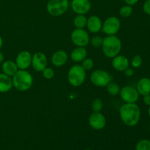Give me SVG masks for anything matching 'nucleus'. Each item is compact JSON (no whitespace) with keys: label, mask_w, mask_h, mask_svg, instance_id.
Wrapping results in <instances>:
<instances>
[{"label":"nucleus","mask_w":150,"mask_h":150,"mask_svg":"<svg viewBox=\"0 0 150 150\" xmlns=\"http://www.w3.org/2000/svg\"><path fill=\"white\" fill-rule=\"evenodd\" d=\"M120 116L122 121L128 127H134L141 118V110L139 105L134 103H125L120 108Z\"/></svg>","instance_id":"obj_1"},{"label":"nucleus","mask_w":150,"mask_h":150,"mask_svg":"<svg viewBox=\"0 0 150 150\" xmlns=\"http://www.w3.org/2000/svg\"><path fill=\"white\" fill-rule=\"evenodd\" d=\"M103 53L106 57L113 59L119 55L122 49L121 40L117 35H107L103 38L102 46Z\"/></svg>","instance_id":"obj_2"},{"label":"nucleus","mask_w":150,"mask_h":150,"mask_svg":"<svg viewBox=\"0 0 150 150\" xmlns=\"http://www.w3.org/2000/svg\"><path fill=\"white\" fill-rule=\"evenodd\" d=\"M13 86L17 90L25 92L32 87L33 84V77L26 70H18L12 78Z\"/></svg>","instance_id":"obj_3"},{"label":"nucleus","mask_w":150,"mask_h":150,"mask_svg":"<svg viewBox=\"0 0 150 150\" xmlns=\"http://www.w3.org/2000/svg\"><path fill=\"white\" fill-rule=\"evenodd\" d=\"M86 80V70L81 64L72 66L67 73V81L71 86L78 87L84 83Z\"/></svg>","instance_id":"obj_4"},{"label":"nucleus","mask_w":150,"mask_h":150,"mask_svg":"<svg viewBox=\"0 0 150 150\" xmlns=\"http://www.w3.org/2000/svg\"><path fill=\"white\" fill-rule=\"evenodd\" d=\"M68 7V0H48L46 9L51 16L59 17L67 12Z\"/></svg>","instance_id":"obj_5"},{"label":"nucleus","mask_w":150,"mask_h":150,"mask_svg":"<svg viewBox=\"0 0 150 150\" xmlns=\"http://www.w3.org/2000/svg\"><path fill=\"white\" fill-rule=\"evenodd\" d=\"M112 80V77L106 70L98 69L91 73L90 81L95 86L104 87L106 86Z\"/></svg>","instance_id":"obj_6"},{"label":"nucleus","mask_w":150,"mask_h":150,"mask_svg":"<svg viewBox=\"0 0 150 150\" xmlns=\"http://www.w3.org/2000/svg\"><path fill=\"white\" fill-rule=\"evenodd\" d=\"M121 27V22L116 16H111L103 23L102 31L106 35H116Z\"/></svg>","instance_id":"obj_7"},{"label":"nucleus","mask_w":150,"mask_h":150,"mask_svg":"<svg viewBox=\"0 0 150 150\" xmlns=\"http://www.w3.org/2000/svg\"><path fill=\"white\" fill-rule=\"evenodd\" d=\"M71 41L77 47H86L90 41L89 34L83 29H76L71 33Z\"/></svg>","instance_id":"obj_8"},{"label":"nucleus","mask_w":150,"mask_h":150,"mask_svg":"<svg viewBox=\"0 0 150 150\" xmlns=\"http://www.w3.org/2000/svg\"><path fill=\"white\" fill-rule=\"evenodd\" d=\"M120 95L126 103H134L139 100V94L136 88L131 86H125L120 89Z\"/></svg>","instance_id":"obj_9"},{"label":"nucleus","mask_w":150,"mask_h":150,"mask_svg":"<svg viewBox=\"0 0 150 150\" xmlns=\"http://www.w3.org/2000/svg\"><path fill=\"white\" fill-rule=\"evenodd\" d=\"M89 124L94 130H100L105 127L106 119L101 112H93L89 117Z\"/></svg>","instance_id":"obj_10"},{"label":"nucleus","mask_w":150,"mask_h":150,"mask_svg":"<svg viewBox=\"0 0 150 150\" xmlns=\"http://www.w3.org/2000/svg\"><path fill=\"white\" fill-rule=\"evenodd\" d=\"M32 55L27 51H21L16 59V63L19 70H26L32 65Z\"/></svg>","instance_id":"obj_11"},{"label":"nucleus","mask_w":150,"mask_h":150,"mask_svg":"<svg viewBox=\"0 0 150 150\" xmlns=\"http://www.w3.org/2000/svg\"><path fill=\"white\" fill-rule=\"evenodd\" d=\"M71 8L76 14L85 15L89 12L91 9V3L89 0H72Z\"/></svg>","instance_id":"obj_12"},{"label":"nucleus","mask_w":150,"mask_h":150,"mask_svg":"<svg viewBox=\"0 0 150 150\" xmlns=\"http://www.w3.org/2000/svg\"><path fill=\"white\" fill-rule=\"evenodd\" d=\"M47 57L42 52H37L32 55V66L37 72H42L47 67Z\"/></svg>","instance_id":"obj_13"},{"label":"nucleus","mask_w":150,"mask_h":150,"mask_svg":"<svg viewBox=\"0 0 150 150\" xmlns=\"http://www.w3.org/2000/svg\"><path fill=\"white\" fill-rule=\"evenodd\" d=\"M112 67L115 70L119 72H124L130 66L128 59L123 55H117L112 59Z\"/></svg>","instance_id":"obj_14"},{"label":"nucleus","mask_w":150,"mask_h":150,"mask_svg":"<svg viewBox=\"0 0 150 150\" xmlns=\"http://www.w3.org/2000/svg\"><path fill=\"white\" fill-rule=\"evenodd\" d=\"M103 21L98 16H91L87 18L86 27L91 33H98L102 30Z\"/></svg>","instance_id":"obj_15"},{"label":"nucleus","mask_w":150,"mask_h":150,"mask_svg":"<svg viewBox=\"0 0 150 150\" xmlns=\"http://www.w3.org/2000/svg\"><path fill=\"white\" fill-rule=\"evenodd\" d=\"M68 59V55L66 51L59 50L53 54L51 57V62L56 67H62L64 65Z\"/></svg>","instance_id":"obj_16"},{"label":"nucleus","mask_w":150,"mask_h":150,"mask_svg":"<svg viewBox=\"0 0 150 150\" xmlns=\"http://www.w3.org/2000/svg\"><path fill=\"white\" fill-rule=\"evenodd\" d=\"M1 70H2L3 73L10 76V77H13L17 73L19 69L16 64V62L7 60V61H4L2 62Z\"/></svg>","instance_id":"obj_17"},{"label":"nucleus","mask_w":150,"mask_h":150,"mask_svg":"<svg viewBox=\"0 0 150 150\" xmlns=\"http://www.w3.org/2000/svg\"><path fill=\"white\" fill-rule=\"evenodd\" d=\"M87 56L85 47H76L70 53V58L74 62H81Z\"/></svg>","instance_id":"obj_18"},{"label":"nucleus","mask_w":150,"mask_h":150,"mask_svg":"<svg viewBox=\"0 0 150 150\" xmlns=\"http://www.w3.org/2000/svg\"><path fill=\"white\" fill-rule=\"evenodd\" d=\"M13 81L11 77L4 73H0V93L8 92L13 88Z\"/></svg>","instance_id":"obj_19"},{"label":"nucleus","mask_w":150,"mask_h":150,"mask_svg":"<svg viewBox=\"0 0 150 150\" xmlns=\"http://www.w3.org/2000/svg\"><path fill=\"white\" fill-rule=\"evenodd\" d=\"M136 89L142 96L150 94V79L146 77L141 79L136 85Z\"/></svg>","instance_id":"obj_20"},{"label":"nucleus","mask_w":150,"mask_h":150,"mask_svg":"<svg viewBox=\"0 0 150 150\" xmlns=\"http://www.w3.org/2000/svg\"><path fill=\"white\" fill-rule=\"evenodd\" d=\"M87 18L85 15H76V17L73 19V25L76 29H83L86 26Z\"/></svg>","instance_id":"obj_21"},{"label":"nucleus","mask_w":150,"mask_h":150,"mask_svg":"<svg viewBox=\"0 0 150 150\" xmlns=\"http://www.w3.org/2000/svg\"><path fill=\"white\" fill-rule=\"evenodd\" d=\"M120 89H121V88H120V85L118 83H115V82L111 81L106 86L107 92L110 95H112V96H115V95H119L120 92Z\"/></svg>","instance_id":"obj_22"},{"label":"nucleus","mask_w":150,"mask_h":150,"mask_svg":"<svg viewBox=\"0 0 150 150\" xmlns=\"http://www.w3.org/2000/svg\"><path fill=\"white\" fill-rule=\"evenodd\" d=\"M133 12V7L128 4H126V5L122 6L121 8L120 9V15L122 18H128L130 17L132 15Z\"/></svg>","instance_id":"obj_23"},{"label":"nucleus","mask_w":150,"mask_h":150,"mask_svg":"<svg viewBox=\"0 0 150 150\" xmlns=\"http://www.w3.org/2000/svg\"><path fill=\"white\" fill-rule=\"evenodd\" d=\"M103 108V102L100 98H96L92 103V109L93 112H101Z\"/></svg>","instance_id":"obj_24"},{"label":"nucleus","mask_w":150,"mask_h":150,"mask_svg":"<svg viewBox=\"0 0 150 150\" xmlns=\"http://www.w3.org/2000/svg\"><path fill=\"white\" fill-rule=\"evenodd\" d=\"M136 150H150V141L148 139L140 140L136 144Z\"/></svg>","instance_id":"obj_25"},{"label":"nucleus","mask_w":150,"mask_h":150,"mask_svg":"<svg viewBox=\"0 0 150 150\" xmlns=\"http://www.w3.org/2000/svg\"><path fill=\"white\" fill-rule=\"evenodd\" d=\"M81 67L84 69L86 71L92 70L94 67V61L90 58H86L81 62Z\"/></svg>","instance_id":"obj_26"},{"label":"nucleus","mask_w":150,"mask_h":150,"mask_svg":"<svg viewBox=\"0 0 150 150\" xmlns=\"http://www.w3.org/2000/svg\"><path fill=\"white\" fill-rule=\"evenodd\" d=\"M103 41V38H101L100 36L96 35V36H94L91 38L89 42H91V44H92V45L93 47L100 48V47L102 46Z\"/></svg>","instance_id":"obj_27"},{"label":"nucleus","mask_w":150,"mask_h":150,"mask_svg":"<svg viewBox=\"0 0 150 150\" xmlns=\"http://www.w3.org/2000/svg\"><path fill=\"white\" fill-rule=\"evenodd\" d=\"M42 76L45 79H51L54 78V75H55V72L51 67H45L43 70L42 71Z\"/></svg>","instance_id":"obj_28"},{"label":"nucleus","mask_w":150,"mask_h":150,"mask_svg":"<svg viewBox=\"0 0 150 150\" xmlns=\"http://www.w3.org/2000/svg\"><path fill=\"white\" fill-rule=\"evenodd\" d=\"M131 65L133 66V67L134 68H139V67H141L142 64V59L141 57V56L139 55H136L133 57V58L131 60Z\"/></svg>","instance_id":"obj_29"},{"label":"nucleus","mask_w":150,"mask_h":150,"mask_svg":"<svg viewBox=\"0 0 150 150\" xmlns=\"http://www.w3.org/2000/svg\"><path fill=\"white\" fill-rule=\"evenodd\" d=\"M143 10L146 14L150 16V0H146L144 3Z\"/></svg>","instance_id":"obj_30"},{"label":"nucleus","mask_w":150,"mask_h":150,"mask_svg":"<svg viewBox=\"0 0 150 150\" xmlns=\"http://www.w3.org/2000/svg\"><path fill=\"white\" fill-rule=\"evenodd\" d=\"M124 72L125 76H127V77H131V76H133V74H134V70H133V69L130 68V67L126 69Z\"/></svg>","instance_id":"obj_31"},{"label":"nucleus","mask_w":150,"mask_h":150,"mask_svg":"<svg viewBox=\"0 0 150 150\" xmlns=\"http://www.w3.org/2000/svg\"><path fill=\"white\" fill-rule=\"evenodd\" d=\"M143 98V101L145 105L149 106L150 105V94H148V95H144Z\"/></svg>","instance_id":"obj_32"},{"label":"nucleus","mask_w":150,"mask_h":150,"mask_svg":"<svg viewBox=\"0 0 150 150\" xmlns=\"http://www.w3.org/2000/svg\"><path fill=\"white\" fill-rule=\"evenodd\" d=\"M125 2L126 3V4H128V5L133 6L136 4V3L139 1V0H124Z\"/></svg>","instance_id":"obj_33"},{"label":"nucleus","mask_w":150,"mask_h":150,"mask_svg":"<svg viewBox=\"0 0 150 150\" xmlns=\"http://www.w3.org/2000/svg\"><path fill=\"white\" fill-rule=\"evenodd\" d=\"M4 54H3L0 51V64H1V63H2L3 62H4Z\"/></svg>","instance_id":"obj_34"},{"label":"nucleus","mask_w":150,"mask_h":150,"mask_svg":"<svg viewBox=\"0 0 150 150\" xmlns=\"http://www.w3.org/2000/svg\"><path fill=\"white\" fill-rule=\"evenodd\" d=\"M2 45H3V39H2V38L0 36V49L1 48Z\"/></svg>","instance_id":"obj_35"},{"label":"nucleus","mask_w":150,"mask_h":150,"mask_svg":"<svg viewBox=\"0 0 150 150\" xmlns=\"http://www.w3.org/2000/svg\"><path fill=\"white\" fill-rule=\"evenodd\" d=\"M148 115H149L150 117V105L149 106V109H148Z\"/></svg>","instance_id":"obj_36"},{"label":"nucleus","mask_w":150,"mask_h":150,"mask_svg":"<svg viewBox=\"0 0 150 150\" xmlns=\"http://www.w3.org/2000/svg\"><path fill=\"white\" fill-rule=\"evenodd\" d=\"M84 150H92V149H84Z\"/></svg>","instance_id":"obj_37"},{"label":"nucleus","mask_w":150,"mask_h":150,"mask_svg":"<svg viewBox=\"0 0 150 150\" xmlns=\"http://www.w3.org/2000/svg\"><path fill=\"white\" fill-rule=\"evenodd\" d=\"M149 130H150V125H149Z\"/></svg>","instance_id":"obj_38"}]
</instances>
